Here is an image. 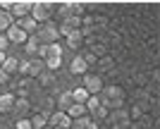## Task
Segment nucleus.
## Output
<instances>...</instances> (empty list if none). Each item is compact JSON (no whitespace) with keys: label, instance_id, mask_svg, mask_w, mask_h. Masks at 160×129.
<instances>
[{"label":"nucleus","instance_id":"31","mask_svg":"<svg viewBox=\"0 0 160 129\" xmlns=\"http://www.w3.org/2000/svg\"><path fill=\"white\" fill-rule=\"evenodd\" d=\"M43 129H50V127H43Z\"/></svg>","mask_w":160,"mask_h":129},{"label":"nucleus","instance_id":"4","mask_svg":"<svg viewBox=\"0 0 160 129\" xmlns=\"http://www.w3.org/2000/svg\"><path fill=\"white\" fill-rule=\"evenodd\" d=\"M81 88L86 91L88 96H100L103 93V79L98 74H84V84Z\"/></svg>","mask_w":160,"mask_h":129},{"label":"nucleus","instance_id":"16","mask_svg":"<svg viewBox=\"0 0 160 129\" xmlns=\"http://www.w3.org/2000/svg\"><path fill=\"white\" fill-rule=\"evenodd\" d=\"M38 48H41V43L36 41V36H29L27 43H24V50H27V55H31V57H38Z\"/></svg>","mask_w":160,"mask_h":129},{"label":"nucleus","instance_id":"5","mask_svg":"<svg viewBox=\"0 0 160 129\" xmlns=\"http://www.w3.org/2000/svg\"><path fill=\"white\" fill-rule=\"evenodd\" d=\"M100 98V105L103 108H115V105H120L122 103V88L112 86V88H105V96H98Z\"/></svg>","mask_w":160,"mask_h":129},{"label":"nucleus","instance_id":"26","mask_svg":"<svg viewBox=\"0 0 160 129\" xmlns=\"http://www.w3.org/2000/svg\"><path fill=\"white\" fill-rule=\"evenodd\" d=\"M17 129H31V122L29 120H17Z\"/></svg>","mask_w":160,"mask_h":129},{"label":"nucleus","instance_id":"10","mask_svg":"<svg viewBox=\"0 0 160 129\" xmlns=\"http://www.w3.org/2000/svg\"><path fill=\"white\" fill-rule=\"evenodd\" d=\"M29 110H31V105H29L27 98H14L12 112H17V115H19V120H29Z\"/></svg>","mask_w":160,"mask_h":129},{"label":"nucleus","instance_id":"2","mask_svg":"<svg viewBox=\"0 0 160 129\" xmlns=\"http://www.w3.org/2000/svg\"><path fill=\"white\" fill-rule=\"evenodd\" d=\"M50 2H46V0H36V2H31V17L36 24H46V22H50Z\"/></svg>","mask_w":160,"mask_h":129},{"label":"nucleus","instance_id":"11","mask_svg":"<svg viewBox=\"0 0 160 129\" xmlns=\"http://www.w3.org/2000/svg\"><path fill=\"white\" fill-rule=\"evenodd\" d=\"M14 24H17V27H19V29H22V31H24L27 36H33V34H36V29H38V24H36V22H33L31 17H24V19H17Z\"/></svg>","mask_w":160,"mask_h":129},{"label":"nucleus","instance_id":"7","mask_svg":"<svg viewBox=\"0 0 160 129\" xmlns=\"http://www.w3.org/2000/svg\"><path fill=\"white\" fill-rule=\"evenodd\" d=\"M5 36H7V41H10V43H17V46H24V43H27V38H29V36L24 34V31H22L17 24H12V27L7 29Z\"/></svg>","mask_w":160,"mask_h":129},{"label":"nucleus","instance_id":"27","mask_svg":"<svg viewBox=\"0 0 160 129\" xmlns=\"http://www.w3.org/2000/svg\"><path fill=\"white\" fill-rule=\"evenodd\" d=\"M105 115H108V110L103 108V105H100V108H98V110L93 112V117H105Z\"/></svg>","mask_w":160,"mask_h":129},{"label":"nucleus","instance_id":"8","mask_svg":"<svg viewBox=\"0 0 160 129\" xmlns=\"http://www.w3.org/2000/svg\"><path fill=\"white\" fill-rule=\"evenodd\" d=\"M38 57H41V60H48V57H62V46H60V43L41 46L38 48Z\"/></svg>","mask_w":160,"mask_h":129},{"label":"nucleus","instance_id":"22","mask_svg":"<svg viewBox=\"0 0 160 129\" xmlns=\"http://www.w3.org/2000/svg\"><path fill=\"white\" fill-rule=\"evenodd\" d=\"M91 122H93V120H91V115L79 117V120H72V127H69V129H86Z\"/></svg>","mask_w":160,"mask_h":129},{"label":"nucleus","instance_id":"1","mask_svg":"<svg viewBox=\"0 0 160 129\" xmlns=\"http://www.w3.org/2000/svg\"><path fill=\"white\" fill-rule=\"evenodd\" d=\"M36 41L41 46H50V43H58L60 41V31H58V24L55 22H46V24H38L36 29Z\"/></svg>","mask_w":160,"mask_h":129},{"label":"nucleus","instance_id":"17","mask_svg":"<svg viewBox=\"0 0 160 129\" xmlns=\"http://www.w3.org/2000/svg\"><path fill=\"white\" fill-rule=\"evenodd\" d=\"M14 24V19H12V14L10 12H5V10H0V34H5L7 29Z\"/></svg>","mask_w":160,"mask_h":129},{"label":"nucleus","instance_id":"20","mask_svg":"<svg viewBox=\"0 0 160 129\" xmlns=\"http://www.w3.org/2000/svg\"><path fill=\"white\" fill-rule=\"evenodd\" d=\"M29 122H31V129H43V127H48V120L43 115H33V117H29Z\"/></svg>","mask_w":160,"mask_h":129},{"label":"nucleus","instance_id":"3","mask_svg":"<svg viewBox=\"0 0 160 129\" xmlns=\"http://www.w3.org/2000/svg\"><path fill=\"white\" fill-rule=\"evenodd\" d=\"M19 74H27V77H41L46 72V62L41 57H29L27 62H19Z\"/></svg>","mask_w":160,"mask_h":129},{"label":"nucleus","instance_id":"18","mask_svg":"<svg viewBox=\"0 0 160 129\" xmlns=\"http://www.w3.org/2000/svg\"><path fill=\"white\" fill-rule=\"evenodd\" d=\"M86 115H88L86 108H84V105H77V103L67 110V117H69V120H79V117H86Z\"/></svg>","mask_w":160,"mask_h":129},{"label":"nucleus","instance_id":"28","mask_svg":"<svg viewBox=\"0 0 160 129\" xmlns=\"http://www.w3.org/2000/svg\"><path fill=\"white\" fill-rule=\"evenodd\" d=\"M5 82H10V77H7L5 72H2V69H0V84H5Z\"/></svg>","mask_w":160,"mask_h":129},{"label":"nucleus","instance_id":"19","mask_svg":"<svg viewBox=\"0 0 160 129\" xmlns=\"http://www.w3.org/2000/svg\"><path fill=\"white\" fill-rule=\"evenodd\" d=\"M72 101L74 103H77V105H86V101H88V93H86V91H84V88H74V91H72Z\"/></svg>","mask_w":160,"mask_h":129},{"label":"nucleus","instance_id":"6","mask_svg":"<svg viewBox=\"0 0 160 129\" xmlns=\"http://www.w3.org/2000/svg\"><path fill=\"white\" fill-rule=\"evenodd\" d=\"M10 14H12V19H24V17H29L31 14V2L29 0H14L12 2V10H10Z\"/></svg>","mask_w":160,"mask_h":129},{"label":"nucleus","instance_id":"12","mask_svg":"<svg viewBox=\"0 0 160 129\" xmlns=\"http://www.w3.org/2000/svg\"><path fill=\"white\" fill-rule=\"evenodd\" d=\"M14 93H0V115H7L12 112V105H14Z\"/></svg>","mask_w":160,"mask_h":129},{"label":"nucleus","instance_id":"21","mask_svg":"<svg viewBox=\"0 0 160 129\" xmlns=\"http://www.w3.org/2000/svg\"><path fill=\"white\" fill-rule=\"evenodd\" d=\"M84 108H86L88 115H91V112H96V110L100 108V98H98V96H88V101H86V105H84Z\"/></svg>","mask_w":160,"mask_h":129},{"label":"nucleus","instance_id":"30","mask_svg":"<svg viewBox=\"0 0 160 129\" xmlns=\"http://www.w3.org/2000/svg\"><path fill=\"white\" fill-rule=\"evenodd\" d=\"M86 129H98V124H96V122H91V124H88Z\"/></svg>","mask_w":160,"mask_h":129},{"label":"nucleus","instance_id":"13","mask_svg":"<svg viewBox=\"0 0 160 129\" xmlns=\"http://www.w3.org/2000/svg\"><path fill=\"white\" fill-rule=\"evenodd\" d=\"M65 38H67V46H69V48H79L81 43H84V31H81V29H77V31H69Z\"/></svg>","mask_w":160,"mask_h":129},{"label":"nucleus","instance_id":"24","mask_svg":"<svg viewBox=\"0 0 160 129\" xmlns=\"http://www.w3.org/2000/svg\"><path fill=\"white\" fill-rule=\"evenodd\" d=\"M36 79H38V84H41V86H48V84H53V82H55V77L50 74L48 69H46V72H43L41 77H36Z\"/></svg>","mask_w":160,"mask_h":129},{"label":"nucleus","instance_id":"15","mask_svg":"<svg viewBox=\"0 0 160 129\" xmlns=\"http://www.w3.org/2000/svg\"><path fill=\"white\" fill-rule=\"evenodd\" d=\"M72 105H74V101H72V91H65V93H60V98H58V108H60V112H67Z\"/></svg>","mask_w":160,"mask_h":129},{"label":"nucleus","instance_id":"25","mask_svg":"<svg viewBox=\"0 0 160 129\" xmlns=\"http://www.w3.org/2000/svg\"><path fill=\"white\" fill-rule=\"evenodd\" d=\"M10 46V41H7V36L5 34H0V53H5V48Z\"/></svg>","mask_w":160,"mask_h":129},{"label":"nucleus","instance_id":"14","mask_svg":"<svg viewBox=\"0 0 160 129\" xmlns=\"http://www.w3.org/2000/svg\"><path fill=\"white\" fill-rule=\"evenodd\" d=\"M0 69H2V72H5L7 77H10V74H14V72L19 69V60H17V57H12V55H7V57H5V62H2V67H0Z\"/></svg>","mask_w":160,"mask_h":129},{"label":"nucleus","instance_id":"29","mask_svg":"<svg viewBox=\"0 0 160 129\" xmlns=\"http://www.w3.org/2000/svg\"><path fill=\"white\" fill-rule=\"evenodd\" d=\"M5 57H7V53H0V67H2V62H5Z\"/></svg>","mask_w":160,"mask_h":129},{"label":"nucleus","instance_id":"9","mask_svg":"<svg viewBox=\"0 0 160 129\" xmlns=\"http://www.w3.org/2000/svg\"><path fill=\"white\" fill-rule=\"evenodd\" d=\"M69 72H72V74H77V77L88 74V65L84 62V55H77V57L69 62Z\"/></svg>","mask_w":160,"mask_h":129},{"label":"nucleus","instance_id":"23","mask_svg":"<svg viewBox=\"0 0 160 129\" xmlns=\"http://www.w3.org/2000/svg\"><path fill=\"white\" fill-rule=\"evenodd\" d=\"M43 62H46V69H48V72H55V69H60L62 57H48V60H43Z\"/></svg>","mask_w":160,"mask_h":129}]
</instances>
